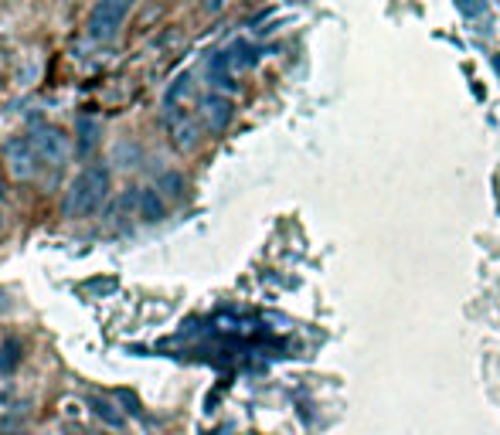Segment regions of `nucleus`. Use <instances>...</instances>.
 Instances as JSON below:
<instances>
[{
    "label": "nucleus",
    "instance_id": "obj_1",
    "mask_svg": "<svg viewBox=\"0 0 500 435\" xmlns=\"http://www.w3.org/2000/svg\"><path fill=\"white\" fill-rule=\"evenodd\" d=\"M106 194H109V167L106 163H88L72 177L61 211H65V218H88L106 201Z\"/></svg>",
    "mask_w": 500,
    "mask_h": 435
},
{
    "label": "nucleus",
    "instance_id": "obj_2",
    "mask_svg": "<svg viewBox=\"0 0 500 435\" xmlns=\"http://www.w3.org/2000/svg\"><path fill=\"white\" fill-rule=\"evenodd\" d=\"M28 140H31V146H34L38 160H42V163H51V167H61V163L69 160V153H72V143H69L65 130L51 126V123H34L28 133Z\"/></svg>",
    "mask_w": 500,
    "mask_h": 435
},
{
    "label": "nucleus",
    "instance_id": "obj_3",
    "mask_svg": "<svg viewBox=\"0 0 500 435\" xmlns=\"http://www.w3.org/2000/svg\"><path fill=\"white\" fill-rule=\"evenodd\" d=\"M130 14V4H123V0H103V4H96L92 7V14H88V38L92 42H109V38H116V31L123 28V21Z\"/></svg>",
    "mask_w": 500,
    "mask_h": 435
},
{
    "label": "nucleus",
    "instance_id": "obj_4",
    "mask_svg": "<svg viewBox=\"0 0 500 435\" xmlns=\"http://www.w3.org/2000/svg\"><path fill=\"white\" fill-rule=\"evenodd\" d=\"M4 157H7V171H11L17 180H31V177L38 174V163H42L28 136H11V140L4 143Z\"/></svg>",
    "mask_w": 500,
    "mask_h": 435
},
{
    "label": "nucleus",
    "instance_id": "obj_5",
    "mask_svg": "<svg viewBox=\"0 0 500 435\" xmlns=\"http://www.w3.org/2000/svg\"><path fill=\"white\" fill-rule=\"evenodd\" d=\"M208 79H211V92H221V96H228V92H236L238 88V65L228 48H225V51H215V55L208 59Z\"/></svg>",
    "mask_w": 500,
    "mask_h": 435
},
{
    "label": "nucleus",
    "instance_id": "obj_6",
    "mask_svg": "<svg viewBox=\"0 0 500 435\" xmlns=\"http://www.w3.org/2000/svg\"><path fill=\"white\" fill-rule=\"evenodd\" d=\"M163 123H167V133H171V143L177 150H191L198 143V126L194 119L188 116L184 106H174V109H163Z\"/></svg>",
    "mask_w": 500,
    "mask_h": 435
},
{
    "label": "nucleus",
    "instance_id": "obj_7",
    "mask_svg": "<svg viewBox=\"0 0 500 435\" xmlns=\"http://www.w3.org/2000/svg\"><path fill=\"white\" fill-rule=\"evenodd\" d=\"M201 109H205V123L211 133H221L232 123V99L221 96V92H208L201 99Z\"/></svg>",
    "mask_w": 500,
    "mask_h": 435
},
{
    "label": "nucleus",
    "instance_id": "obj_8",
    "mask_svg": "<svg viewBox=\"0 0 500 435\" xmlns=\"http://www.w3.org/2000/svg\"><path fill=\"white\" fill-rule=\"evenodd\" d=\"M136 204H140V218H147V221H161L163 218V201L157 188H144L136 194Z\"/></svg>",
    "mask_w": 500,
    "mask_h": 435
},
{
    "label": "nucleus",
    "instance_id": "obj_9",
    "mask_svg": "<svg viewBox=\"0 0 500 435\" xmlns=\"http://www.w3.org/2000/svg\"><path fill=\"white\" fill-rule=\"evenodd\" d=\"M17 364H21V340L17 337H7L0 344V375H14Z\"/></svg>",
    "mask_w": 500,
    "mask_h": 435
},
{
    "label": "nucleus",
    "instance_id": "obj_10",
    "mask_svg": "<svg viewBox=\"0 0 500 435\" xmlns=\"http://www.w3.org/2000/svg\"><path fill=\"white\" fill-rule=\"evenodd\" d=\"M92 412H96V415H99L106 425H113V429H119V425H123V415H119V412H113V405H109V402H103V398H92Z\"/></svg>",
    "mask_w": 500,
    "mask_h": 435
},
{
    "label": "nucleus",
    "instance_id": "obj_11",
    "mask_svg": "<svg viewBox=\"0 0 500 435\" xmlns=\"http://www.w3.org/2000/svg\"><path fill=\"white\" fill-rule=\"evenodd\" d=\"M79 133H82V146H79V150H82V153H88V150L96 146V123L82 119V123H79Z\"/></svg>",
    "mask_w": 500,
    "mask_h": 435
},
{
    "label": "nucleus",
    "instance_id": "obj_12",
    "mask_svg": "<svg viewBox=\"0 0 500 435\" xmlns=\"http://www.w3.org/2000/svg\"><path fill=\"white\" fill-rule=\"evenodd\" d=\"M161 188H167V194H171V198H177V194H181V177H177V174L161 177Z\"/></svg>",
    "mask_w": 500,
    "mask_h": 435
},
{
    "label": "nucleus",
    "instance_id": "obj_13",
    "mask_svg": "<svg viewBox=\"0 0 500 435\" xmlns=\"http://www.w3.org/2000/svg\"><path fill=\"white\" fill-rule=\"evenodd\" d=\"M4 194H7V184H4V177H0V198H4Z\"/></svg>",
    "mask_w": 500,
    "mask_h": 435
}]
</instances>
